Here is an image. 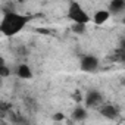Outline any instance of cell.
I'll use <instances>...</instances> for the list:
<instances>
[{
    "label": "cell",
    "instance_id": "6da1fadb",
    "mask_svg": "<svg viewBox=\"0 0 125 125\" xmlns=\"http://www.w3.org/2000/svg\"><path fill=\"white\" fill-rule=\"evenodd\" d=\"M34 19V15H22L16 12H5V16L0 22V32L3 35L12 37L22 31L28 22Z\"/></svg>",
    "mask_w": 125,
    "mask_h": 125
},
{
    "label": "cell",
    "instance_id": "7a4b0ae2",
    "mask_svg": "<svg viewBox=\"0 0 125 125\" xmlns=\"http://www.w3.org/2000/svg\"><path fill=\"white\" fill-rule=\"evenodd\" d=\"M68 19H71L74 24L85 25L90 21V16L87 15V12L81 8V5L78 2H71L69 8H68Z\"/></svg>",
    "mask_w": 125,
    "mask_h": 125
},
{
    "label": "cell",
    "instance_id": "3957f363",
    "mask_svg": "<svg viewBox=\"0 0 125 125\" xmlns=\"http://www.w3.org/2000/svg\"><path fill=\"white\" fill-rule=\"evenodd\" d=\"M80 66H81V69H83L84 72H94V71L99 68V59H97L96 56H91V54L84 56V57L81 59Z\"/></svg>",
    "mask_w": 125,
    "mask_h": 125
},
{
    "label": "cell",
    "instance_id": "277c9868",
    "mask_svg": "<svg viewBox=\"0 0 125 125\" xmlns=\"http://www.w3.org/2000/svg\"><path fill=\"white\" fill-rule=\"evenodd\" d=\"M103 103V94L97 90H91L85 96V106L87 107H97Z\"/></svg>",
    "mask_w": 125,
    "mask_h": 125
},
{
    "label": "cell",
    "instance_id": "5b68a950",
    "mask_svg": "<svg viewBox=\"0 0 125 125\" xmlns=\"http://www.w3.org/2000/svg\"><path fill=\"white\" fill-rule=\"evenodd\" d=\"M100 113H102L104 118H107V119H116V118L119 116V110H118V107L113 106V104H110V103L103 104V106L100 107Z\"/></svg>",
    "mask_w": 125,
    "mask_h": 125
},
{
    "label": "cell",
    "instance_id": "8992f818",
    "mask_svg": "<svg viewBox=\"0 0 125 125\" xmlns=\"http://www.w3.org/2000/svg\"><path fill=\"white\" fill-rule=\"evenodd\" d=\"M124 9H125V2H124V0H112V2L109 3L107 12L113 13V15H118V13L124 12Z\"/></svg>",
    "mask_w": 125,
    "mask_h": 125
},
{
    "label": "cell",
    "instance_id": "52a82bcc",
    "mask_svg": "<svg viewBox=\"0 0 125 125\" xmlns=\"http://www.w3.org/2000/svg\"><path fill=\"white\" fill-rule=\"evenodd\" d=\"M16 75H18L19 78H22V80H31V78H32V71H31V68H30L28 65L22 63V65L18 66Z\"/></svg>",
    "mask_w": 125,
    "mask_h": 125
},
{
    "label": "cell",
    "instance_id": "ba28073f",
    "mask_svg": "<svg viewBox=\"0 0 125 125\" xmlns=\"http://www.w3.org/2000/svg\"><path fill=\"white\" fill-rule=\"evenodd\" d=\"M109 18H110V13H109L107 10H103V9H102V10H97V12H96L93 21H94L96 25H102V24H104Z\"/></svg>",
    "mask_w": 125,
    "mask_h": 125
},
{
    "label": "cell",
    "instance_id": "9c48e42d",
    "mask_svg": "<svg viewBox=\"0 0 125 125\" xmlns=\"http://www.w3.org/2000/svg\"><path fill=\"white\" fill-rule=\"evenodd\" d=\"M87 118V110L84 107H75L74 112H72V119L74 121H84Z\"/></svg>",
    "mask_w": 125,
    "mask_h": 125
},
{
    "label": "cell",
    "instance_id": "30bf717a",
    "mask_svg": "<svg viewBox=\"0 0 125 125\" xmlns=\"http://www.w3.org/2000/svg\"><path fill=\"white\" fill-rule=\"evenodd\" d=\"M71 31L75 32V34H84L85 32V25H83V24H72Z\"/></svg>",
    "mask_w": 125,
    "mask_h": 125
},
{
    "label": "cell",
    "instance_id": "8fae6325",
    "mask_svg": "<svg viewBox=\"0 0 125 125\" xmlns=\"http://www.w3.org/2000/svg\"><path fill=\"white\" fill-rule=\"evenodd\" d=\"M9 75H10V69L6 65L0 68V78H5V77H9Z\"/></svg>",
    "mask_w": 125,
    "mask_h": 125
},
{
    "label": "cell",
    "instance_id": "7c38bea8",
    "mask_svg": "<svg viewBox=\"0 0 125 125\" xmlns=\"http://www.w3.org/2000/svg\"><path fill=\"white\" fill-rule=\"evenodd\" d=\"M53 119H54L56 122H60V121H63V119H65V115H63V113H60V112H56V113L53 115Z\"/></svg>",
    "mask_w": 125,
    "mask_h": 125
},
{
    "label": "cell",
    "instance_id": "4fadbf2b",
    "mask_svg": "<svg viewBox=\"0 0 125 125\" xmlns=\"http://www.w3.org/2000/svg\"><path fill=\"white\" fill-rule=\"evenodd\" d=\"M72 97H74V100H75V102H78V103L83 100V97H81V93H80V91H75Z\"/></svg>",
    "mask_w": 125,
    "mask_h": 125
},
{
    "label": "cell",
    "instance_id": "5bb4252c",
    "mask_svg": "<svg viewBox=\"0 0 125 125\" xmlns=\"http://www.w3.org/2000/svg\"><path fill=\"white\" fill-rule=\"evenodd\" d=\"M35 31H37V32H40V34H50V32H52L50 30H46V28H37Z\"/></svg>",
    "mask_w": 125,
    "mask_h": 125
},
{
    "label": "cell",
    "instance_id": "9a60e30c",
    "mask_svg": "<svg viewBox=\"0 0 125 125\" xmlns=\"http://www.w3.org/2000/svg\"><path fill=\"white\" fill-rule=\"evenodd\" d=\"M2 66H5V59L0 56V68H2Z\"/></svg>",
    "mask_w": 125,
    "mask_h": 125
},
{
    "label": "cell",
    "instance_id": "2e32d148",
    "mask_svg": "<svg viewBox=\"0 0 125 125\" xmlns=\"http://www.w3.org/2000/svg\"><path fill=\"white\" fill-rule=\"evenodd\" d=\"M24 125H27V124H24Z\"/></svg>",
    "mask_w": 125,
    "mask_h": 125
},
{
    "label": "cell",
    "instance_id": "e0dca14e",
    "mask_svg": "<svg viewBox=\"0 0 125 125\" xmlns=\"http://www.w3.org/2000/svg\"><path fill=\"white\" fill-rule=\"evenodd\" d=\"M0 113H2V112H0Z\"/></svg>",
    "mask_w": 125,
    "mask_h": 125
}]
</instances>
